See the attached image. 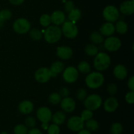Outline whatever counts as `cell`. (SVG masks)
Returning <instances> with one entry per match:
<instances>
[{
	"instance_id": "obj_24",
	"label": "cell",
	"mask_w": 134,
	"mask_h": 134,
	"mask_svg": "<svg viewBox=\"0 0 134 134\" xmlns=\"http://www.w3.org/2000/svg\"><path fill=\"white\" fill-rule=\"evenodd\" d=\"M90 39L92 43L94 44H102L103 42V41H104L103 35L99 32H98V31H94V32H93L90 35Z\"/></svg>"
},
{
	"instance_id": "obj_11",
	"label": "cell",
	"mask_w": 134,
	"mask_h": 134,
	"mask_svg": "<svg viewBox=\"0 0 134 134\" xmlns=\"http://www.w3.org/2000/svg\"><path fill=\"white\" fill-rule=\"evenodd\" d=\"M52 77V74L50 69L47 68H41L35 73V79L40 83L47 82Z\"/></svg>"
},
{
	"instance_id": "obj_34",
	"label": "cell",
	"mask_w": 134,
	"mask_h": 134,
	"mask_svg": "<svg viewBox=\"0 0 134 134\" xmlns=\"http://www.w3.org/2000/svg\"><path fill=\"white\" fill-rule=\"evenodd\" d=\"M93 116V113L92 111L89 109H85L81 113V118L84 120V121H87V120H90V119H92Z\"/></svg>"
},
{
	"instance_id": "obj_4",
	"label": "cell",
	"mask_w": 134,
	"mask_h": 134,
	"mask_svg": "<svg viewBox=\"0 0 134 134\" xmlns=\"http://www.w3.org/2000/svg\"><path fill=\"white\" fill-rule=\"evenodd\" d=\"M62 24L61 29L62 33L64 34L65 37L68 39H73L77 36L79 30L75 23L68 20L65 21Z\"/></svg>"
},
{
	"instance_id": "obj_15",
	"label": "cell",
	"mask_w": 134,
	"mask_h": 134,
	"mask_svg": "<svg viewBox=\"0 0 134 134\" xmlns=\"http://www.w3.org/2000/svg\"><path fill=\"white\" fill-rule=\"evenodd\" d=\"M119 107V102L115 97L107 98L103 103V108L105 111L108 113L114 112Z\"/></svg>"
},
{
	"instance_id": "obj_17",
	"label": "cell",
	"mask_w": 134,
	"mask_h": 134,
	"mask_svg": "<svg viewBox=\"0 0 134 134\" xmlns=\"http://www.w3.org/2000/svg\"><path fill=\"white\" fill-rule=\"evenodd\" d=\"M51 23L56 26H59L65 21V13L62 10H56L51 16Z\"/></svg>"
},
{
	"instance_id": "obj_2",
	"label": "cell",
	"mask_w": 134,
	"mask_h": 134,
	"mask_svg": "<svg viewBox=\"0 0 134 134\" xmlns=\"http://www.w3.org/2000/svg\"><path fill=\"white\" fill-rule=\"evenodd\" d=\"M85 82L87 86L92 89H96L101 87L104 82V77L99 72L94 71L86 76Z\"/></svg>"
},
{
	"instance_id": "obj_28",
	"label": "cell",
	"mask_w": 134,
	"mask_h": 134,
	"mask_svg": "<svg viewBox=\"0 0 134 134\" xmlns=\"http://www.w3.org/2000/svg\"><path fill=\"white\" fill-rule=\"evenodd\" d=\"M98 48L94 44H89L85 48V52L90 56H94L98 53Z\"/></svg>"
},
{
	"instance_id": "obj_33",
	"label": "cell",
	"mask_w": 134,
	"mask_h": 134,
	"mask_svg": "<svg viewBox=\"0 0 134 134\" xmlns=\"http://www.w3.org/2000/svg\"><path fill=\"white\" fill-rule=\"evenodd\" d=\"M14 134H27L28 132V128L25 124H18L13 130Z\"/></svg>"
},
{
	"instance_id": "obj_19",
	"label": "cell",
	"mask_w": 134,
	"mask_h": 134,
	"mask_svg": "<svg viewBox=\"0 0 134 134\" xmlns=\"http://www.w3.org/2000/svg\"><path fill=\"white\" fill-rule=\"evenodd\" d=\"M113 74L115 77L118 79L123 80L128 75V71L124 65L119 64L114 68Z\"/></svg>"
},
{
	"instance_id": "obj_32",
	"label": "cell",
	"mask_w": 134,
	"mask_h": 134,
	"mask_svg": "<svg viewBox=\"0 0 134 134\" xmlns=\"http://www.w3.org/2000/svg\"><path fill=\"white\" fill-rule=\"evenodd\" d=\"M39 22H40L41 25L43 27H47L49 26L51 24V16L49 14H44L40 17L39 19Z\"/></svg>"
},
{
	"instance_id": "obj_36",
	"label": "cell",
	"mask_w": 134,
	"mask_h": 134,
	"mask_svg": "<svg viewBox=\"0 0 134 134\" xmlns=\"http://www.w3.org/2000/svg\"><path fill=\"white\" fill-rule=\"evenodd\" d=\"M0 16L4 21L8 20L12 17V13L9 9H3L0 11Z\"/></svg>"
},
{
	"instance_id": "obj_9",
	"label": "cell",
	"mask_w": 134,
	"mask_h": 134,
	"mask_svg": "<svg viewBox=\"0 0 134 134\" xmlns=\"http://www.w3.org/2000/svg\"><path fill=\"white\" fill-rule=\"evenodd\" d=\"M103 47L108 51L111 52H115L118 51L121 47V41L120 39L116 37L109 36L108 38L103 41Z\"/></svg>"
},
{
	"instance_id": "obj_40",
	"label": "cell",
	"mask_w": 134,
	"mask_h": 134,
	"mask_svg": "<svg viewBox=\"0 0 134 134\" xmlns=\"http://www.w3.org/2000/svg\"><path fill=\"white\" fill-rule=\"evenodd\" d=\"M118 90L117 86L115 83H111L107 86V91L111 95H114L116 93Z\"/></svg>"
},
{
	"instance_id": "obj_23",
	"label": "cell",
	"mask_w": 134,
	"mask_h": 134,
	"mask_svg": "<svg viewBox=\"0 0 134 134\" xmlns=\"http://www.w3.org/2000/svg\"><path fill=\"white\" fill-rule=\"evenodd\" d=\"M68 20L71 22L75 23L77 21L80 20L82 16V13H81V10L77 8H74L73 10H71L69 13H68Z\"/></svg>"
},
{
	"instance_id": "obj_8",
	"label": "cell",
	"mask_w": 134,
	"mask_h": 134,
	"mask_svg": "<svg viewBox=\"0 0 134 134\" xmlns=\"http://www.w3.org/2000/svg\"><path fill=\"white\" fill-rule=\"evenodd\" d=\"M67 126L72 132H79L84 128L85 121L81 119V116H71L68 119Z\"/></svg>"
},
{
	"instance_id": "obj_13",
	"label": "cell",
	"mask_w": 134,
	"mask_h": 134,
	"mask_svg": "<svg viewBox=\"0 0 134 134\" xmlns=\"http://www.w3.org/2000/svg\"><path fill=\"white\" fill-rule=\"evenodd\" d=\"M60 107L65 113H71L75 109L76 103L74 99L69 97H65L60 102Z\"/></svg>"
},
{
	"instance_id": "obj_43",
	"label": "cell",
	"mask_w": 134,
	"mask_h": 134,
	"mask_svg": "<svg viewBox=\"0 0 134 134\" xmlns=\"http://www.w3.org/2000/svg\"><path fill=\"white\" fill-rule=\"evenodd\" d=\"M128 86L131 91H134V76H132L128 82Z\"/></svg>"
},
{
	"instance_id": "obj_10",
	"label": "cell",
	"mask_w": 134,
	"mask_h": 134,
	"mask_svg": "<svg viewBox=\"0 0 134 134\" xmlns=\"http://www.w3.org/2000/svg\"><path fill=\"white\" fill-rule=\"evenodd\" d=\"M79 77V71L76 68L69 66L63 71V78L68 83H73Z\"/></svg>"
},
{
	"instance_id": "obj_1",
	"label": "cell",
	"mask_w": 134,
	"mask_h": 134,
	"mask_svg": "<svg viewBox=\"0 0 134 134\" xmlns=\"http://www.w3.org/2000/svg\"><path fill=\"white\" fill-rule=\"evenodd\" d=\"M62 33L61 28L58 26L52 25L47 27L44 33V37L46 41L48 43H57L61 39Z\"/></svg>"
},
{
	"instance_id": "obj_22",
	"label": "cell",
	"mask_w": 134,
	"mask_h": 134,
	"mask_svg": "<svg viewBox=\"0 0 134 134\" xmlns=\"http://www.w3.org/2000/svg\"><path fill=\"white\" fill-rule=\"evenodd\" d=\"M65 119H66V115L65 113L63 111H58L52 115L51 120L54 124L59 126L64 124L65 121Z\"/></svg>"
},
{
	"instance_id": "obj_41",
	"label": "cell",
	"mask_w": 134,
	"mask_h": 134,
	"mask_svg": "<svg viewBox=\"0 0 134 134\" xmlns=\"http://www.w3.org/2000/svg\"><path fill=\"white\" fill-rule=\"evenodd\" d=\"M75 8V5L73 3V2L72 1H66L65 3V5H64V10H65V12L67 13H69L71 10H73Z\"/></svg>"
},
{
	"instance_id": "obj_45",
	"label": "cell",
	"mask_w": 134,
	"mask_h": 134,
	"mask_svg": "<svg viewBox=\"0 0 134 134\" xmlns=\"http://www.w3.org/2000/svg\"><path fill=\"white\" fill-rule=\"evenodd\" d=\"M9 1L12 5H22V4L24 2L25 0H9Z\"/></svg>"
},
{
	"instance_id": "obj_26",
	"label": "cell",
	"mask_w": 134,
	"mask_h": 134,
	"mask_svg": "<svg viewBox=\"0 0 134 134\" xmlns=\"http://www.w3.org/2000/svg\"><path fill=\"white\" fill-rule=\"evenodd\" d=\"M85 125L86 126V130H88L90 132L96 131L99 128V124H98V121L92 119L86 121V123H85Z\"/></svg>"
},
{
	"instance_id": "obj_21",
	"label": "cell",
	"mask_w": 134,
	"mask_h": 134,
	"mask_svg": "<svg viewBox=\"0 0 134 134\" xmlns=\"http://www.w3.org/2000/svg\"><path fill=\"white\" fill-rule=\"evenodd\" d=\"M65 69V65L62 62L57 61L54 62L51 66L50 70L51 71L52 77H56L59 73L63 72V71Z\"/></svg>"
},
{
	"instance_id": "obj_47",
	"label": "cell",
	"mask_w": 134,
	"mask_h": 134,
	"mask_svg": "<svg viewBox=\"0 0 134 134\" xmlns=\"http://www.w3.org/2000/svg\"><path fill=\"white\" fill-rule=\"evenodd\" d=\"M48 126H49V124H48V122H42L41 127L44 130H47Z\"/></svg>"
},
{
	"instance_id": "obj_20",
	"label": "cell",
	"mask_w": 134,
	"mask_h": 134,
	"mask_svg": "<svg viewBox=\"0 0 134 134\" xmlns=\"http://www.w3.org/2000/svg\"><path fill=\"white\" fill-rule=\"evenodd\" d=\"M100 34L104 36L109 37L112 35L115 31V27L113 24L111 22H106L103 24L100 27Z\"/></svg>"
},
{
	"instance_id": "obj_31",
	"label": "cell",
	"mask_w": 134,
	"mask_h": 134,
	"mask_svg": "<svg viewBox=\"0 0 134 134\" xmlns=\"http://www.w3.org/2000/svg\"><path fill=\"white\" fill-rule=\"evenodd\" d=\"M62 100V97L59 93L53 92L48 97V101L52 105H57L60 103Z\"/></svg>"
},
{
	"instance_id": "obj_3",
	"label": "cell",
	"mask_w": 134,
	"mask_h": 134,
	"mask_svg": "<svg viewBox=\"0 0 134 134\" xmlns=\"http://www.w3.org/2000/svg\"><path fill=\"white\" fill-rule=\"evenodd\" d=\"M111 58L105 52H98L94 58V66L99 71H102L109 67Z\"/></svg>"
},
{
	"instance_id": "obj_37",
	"label": "cell",
	"mask_w": 134,
	"mask_h": 134,
	"mask_svg": "<svg viewBox=\"0 0 134 134\" xmlns=\"http://www.w3.org/2000/svg\"><path fill=\"white\" fill-rule=\"evenodd\" d=\"M25 125L26 127L30 128H33L36 125V120H35V118L33 116H27L26 119H25Z\"/></svg>"
},
{
	"instance_id": "obj_25",
	"label": "cell",
	"mask_w": 134,
	"mask_h": 134,
	"mask_svg": "<svg viewBox=\"0 0 134 134\" xmlns=\"http://www.w3.org/2000/svg\"><path fill=\"white\" fill-rule=\"evenodd\" d=\"M115 31L120 34H124L128 31V25L124 21L119 20L116 22V26H115Z\"/></svg>"
},
{
	"instance_id": "obj_7",
	"label": "cell",
	"mask_w": 134,
	"mask_h": 134,
	"mask_svg": "<svg viewBox=\"0 0 134 134\" xmlns=\"http://www.w3.org/2000/svg\"><path fill=\"white\" fill-rule=\"evenodd\" d=\"M119 9L113 5H108L103 10V16L105 20L109 22H115L119 19Z\"/></svg>"
},
{
	"instance_id": "obj_5",
	"label": "cell",
	"mask_w": 134,
	"mask_h": 134,
	"mask_svg": "<svg viewBox=\"0 0 134 134\" xmlns=\"http://www.w3.org/2000/svg\"><path fill=\"white\" fill-rule=\"evenodd\" d=\"M102 104V99L98 94H91L84 100V105L86 109L91 111L98 109Z\"/></svg>"
},
{
	"instance_id": "obj_18",
	"label": "cell",
	"mask_w": 134,
	"mask_h": 134,
	"mask_svg": "<svg viewBox=\"0 0 134 134\" xmlns=\"http://www.w3.org/2000/svg\"><path fill=\"white\" fill-rule=\"evenodd\" d=\"M34 108V103L29 100L22 101L18 105V111L23 115H28L31 113Z\"/></svg>"
},
{
	"instance_id": "obj_46",
	"label": "cell",
	"mask_w": 134,
	"mask_h": 134,
	"mask_svg": "<svg viewBox=\"0 0 134 134\" xmlns=\"http://www.w3.org/2000/svg\"><path fill=\"white\" fill-rule=\"evenodd\" d=\"M77 134H92V133H91V132L88 131V130L82 129L81 130L79 131L78 133Z\"/></svg>"
},
{
	"instance_id": "obj_14",
	"label": "cell",
	"mask_w": 134,
	"mask_h": 134,
	"mask_svg": "<svg viewBox=\"0 0 134 134\" xmlns=\"http://www.w3.org/2000/svg\"><path fill=\"white\" fill-rule=\"evenodd\" d=\"M73 50L67 46L58 47L56 49V55L62 60H68L73 56Z\"/></svg>"
},
{
	"instance_id": "obj_38",
	"label": "cell",
	"mask_w": 134,
	"mask_h": 134,
	"mask_svg": "<svg viewBox=\"0 0 134 134\" xmlns=\"http://www.w3.org/2000/svg\"><path fill=\"white\" fill-rule=\"evenodd\" d=\"M87 96V92L85 89L80 88L77 92V98L79 100L83 101Z\"/></svg>"
},
{
	"instance_id": "obj_44",
	"label": "cell",
	"mask_w": 134,
	"mask_h": 134,
	"mask_svg": "<svg viewBox=\"0 0 134 134\" xmlns=\"http://www.w3.org/2000/svg\"><path fill=\"white\" fill-rule=\"evenodd\" d=\"M27 134H43V133H42L41 131L39 129H38V128H31L30 130H28Z\"/></svg>"
},
{
	"instance_id": "obj_12",
	"label": "cell",
	"mask_w": 134,
	"mask_h": 134,
	"mask_svg": "<svg viewBox=\"0 0 134 134\" xmlns=\"http://www.w3.org/2000/svg\"><path fill=\"white\" fill-rule=\"evenodd\" d=\"M38 120L41 122H49L52 119V111L47 107H41L39 108L36 113Z\"/></svg>"
},
{
	"instance_id": "obj_16",
	"label": "cell",
	"mask_w": 134,
	"mask_h": 134,
	"mask_svg": "<svg viewBox=\"0 0 134 134\" xmlns=\"http://www.w3.org/2000/svg\"><path fill=\"white\" fill-rule=\"evenodd\" d=\"M120 11L124 15H131L134 12V0H127L120 5Z\"/></svg>"
},
{
	"instance_id": "obj_29",
	"label": "cell",
	"mask_w": 134,
	"mask_h": 134,
	"mask_svg": "<svg viewBox=\"0 0 134 134\" xmlns=\"http://www.w3.org/2000/svg\"><path fill=\"white\" fill-rule=\"evenodd\" d=\"M30 36L34 41H39L42 38L43 34L39 29L33 28L30 30Z\"/></svg>"
},
{
	"instance_id": "obj_27",
	"label": "cell",
	"mask_w": 134,
	"mask_h": 134,
	"mask_svg": "<svg viewBox=\"0 0 134 134\" xmlns=\"http://www.w3.org/2000/svg\"><path fill=\"white\" fill-rule=\"evenodd\" d=\"M77 70L84 74H87L90 71V65L87 62L82 61L77 66Z\"/></svg>"
},
{
	"instance_id": "obj_39",
	"label": "cell",
	"mask_w": 134,
	"mask_h": 134,
	"mask_svg": "<svg viewBox=\"0 0 134 134\" xmlns=\"http://www.w3.org/2000/svg\"><path fill=\"white\" fill-rule=\"evenodd\" d=\"M126 102L129 104H133L134 103V91L128 92L125 96Z\"/></svg>"
},
{
	"instance_id": "obj_48",
	"label": "cell",
	"mask_w": 134,
	"mask_h": 134,
	"mask_svg": "<svg viewBox=\"0 0 134 134\" xmlns=\"http://www.w3.org/2000/svg\"><path fill=\"white\" fill-rule=\"evenodd\" d=\"M4 22H5V21L2 19V18H1V16H0V27H1V26H3Z\"/></svg>"
},
{
	"instance_id": "obj_35",
	"label": "cell",
	"mask_w": 134,
	"mask_h": 134,
	"mask_svg": "<svg viewBox=\"0 0 134 134\" xmlns=\"http://www.w3.org/2000/svg\"><path fill=\"white\" fill-rule=\"evenodd\" d=\"M60 132V127L58 125L55 124H52L49 125L48 129H47V133L48 134H59Z\"/></svg>"
},
{
	"instance_id": "obj_49",
	"label": "cell",
	"mask_w": 134,
	"mask_h": 134,
	"mask_svg": "<svg viewBox=\"0 0 134 134\" xmlns=\"http://www.w3.org/2000/svg\"><path fill=\"white\" fill-rule=\"evenodd\" d=\"M0 134H9V133H8L7 132H5V131H4V132H2Z\"/></svg>"
},
{
	"instance_id": "obj_30",
	"label": "cell",
	"mask_w": 134,
	"mask_h": 134,
	"mask_svg": "<svg viewBox=\"0 0 134 134\" xmlns=\"http://www.w3.org/2000/svg\"><path fill=\"white\" fill-rule=\"evenodd\" d=\"M123 127L119 122H115L111 125L110 132L111 134H121L122 133Z\"/></svg>"
},
{
	"instance_id": "obj_42",
	"label": "cell",
	"mask_w": 134,
	"mask_h": 134,
	"mask_svg": "<svg viewBox=\"0 0 134 134\" xmlns=\"http://www.w3.org/2000/svg\"><path fill=\"white\" fill-rule=\"evenodd\" d=\"M60 95L61 96V97L63 98H65V97H68V95L69 94V91L67 88L63 87L62 88L60 89Z\"/></svg>"
},
{
	"instance_id": "obj_6",
	"label": "cell",
	"mask_w": 134,
	"mask_h": 134,
	"mask_svg": "<svg viewBox=\"0 0 134 134\" xmlns=\"http://www.w3.org/2000/svg\"><path fill=\"white\" fill-rule=\"evenodd\" d=\"M13 28L17 34H24L30 31L31 28V24L26 18H18L13 23Z\"/></svg>"
}]
</instances>
